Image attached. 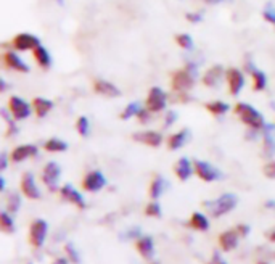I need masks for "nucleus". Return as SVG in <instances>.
Returning <instances> with one entry per match:
<instances>
[{
	"mask_svg": "<svg viewBox=\"0 0 275 264\" xmlns=\"http://www.w3.org/2000/svg\"><path fill=\"white\" fill-rule=\"evenodd\" d=\"M32 57H34V62H36L42 70H48V68L51 66V57H50L48 50L45 47L39 45L37 48H34Z\"/></svg>",
	"mask_w": 275,
	"mask_h": 264,
	"instance_id": "nucleus-26",
	"label": "nucleus"
},
{
	"mask_svg": "<svg viewBox=\"0 0 275 264\" xmlns=\"http://www.w3.org/2000/svg\"><path fill=\"white\" fill-rule=\"evenodd\" d=\"M51 264H68V258H57Z\"/></svg>",
	"mask_w": 275,
	"mask_h": 264,
	"instance_id": "nucleus-48",
	"label": "nucleus"
},
{
	"mask_svg": "<svg viewBox=\"0 0 275 264\" xmlns=\"http://www.w3.org/2000/svg\"><path fill=\"white\" fill-rule=\"evenodd\" d=\"M21 208V197H20V193H10L8 195V198H7V211L8 213H12V215H15L16 211H18Z\"/></svg>",
	"mask_w": 275,
	"mask_h": 264,
	"instance_id": "nucleus-32",
	"label": "nucleus"
},
{
	"mask_svg": "<svg viewBox=\"0 0 275 264\" xmlns=\"http://www.w3.org/2000/svg\"><path fill=\"white\" fill-rule=\"evenodd\" d=\"M65 253H66V256L68 259H70L71 262H81V258H79V253H77V250L74 248V245L73 243H66L65 245Z\"/></svg>",
	"mask_w": 275,
	"mask_h": 264,
	"instance_id": "nucleus-37",
	"label": "nucleus"
},
{
	"mask_svg": "<svg viewBox=\"0 0 275 264\" xmlns=\"http://www.w3.org/2000/svg\"><path fill=\"white\" fill-rule=\"evenodd\" d=\"M262 173L267 179H275V160H270L264 165Z\"/></svg>",
	"mask_w": 275,
	"mask_h": 264,
	"instance_id": "nucleus-39",
	"label": "nucleus"
},
{
	"mask_svg": "<svg viewBox=\"0 0 275 264\" xmlns=\"http://www.w3.org/2000/svg\"><path fill=\"white\" fill-rule=\"evenodd\" d=\"M238 232H237V229H230V231H226V232H222L219 235V245H221V248L224 250V251H232V250H235L237 246H238Z\"/></svg>",
	"mask_w": 275,
	"mask_h": 264,
	"instance_id": "nucleus-21",
	"label": "nucleus"
},
{
	"mask_svg": "<svg viewBox=\"0 0 275 264\" xmlns=\"http://www.w3.org/2000/svg\"><path fill=\"white\" fill-rule=\"evenodd\" d=\"M221 2H224V0H204V4H208V5H216Z\"/></svg>",
	"mask_w": 275,
	"mask_h": 264,
	"instance_id": "nucleus-50",
	"label": "nucleus"
},
{
	"mask_svg": "<svg viewBox=\"0 0 275 264\" xmlns=\"http://www.w3.org/2000/svg\"><path fill=\"white\" fill-rule=\"evenodd\" d=\"M190 227H193L195 231H200V232H204L209 229V219L206 218L203 213H193L190 216Z\"/></svg>",
	"mask_w": 275,
	"mask_h": 264,
	"instance_id": "nucleus-28",
	"label": "nucleus"
},
{
	"mask_svg": "<svg viewBox=\"0 0 275 264\" xmlns=\"http://www.w3.org/2000/svg\"><path fill=\"white\" fill-rule=\"evenodd\" d=\"M145 215L150 216V218H161L162 215V211H161V205L159 203L154 200L151 203H148L147 208H145Z\"/></svg>",
	"mask_w": 275,
	"mask_h": 264,
	"instance_id": "nucleus-36",
	"label": "nucleus"
},
{
	"mask_svg": "<svg viewBox=\"0 0 275 264\" xmlns=\"http://www.w3.org/2000/svg\"><path fill=\"white\" fill-rule=\"evenodd\" d=\"M267 238H269L270 242H275V227H273L272 231H270V232L267 234Z\"/></svg>",
	"mask_w": 275,
	"mask_h": 264,
	"instance_id": "nucleus-49",
	"label": "nucleus"
},
{
	"mask_svg": "<svg viewBox=\"0 0 275 264\" xmlns=\"http://www.w3.org/2000/svg\"><path fill=\"white\" fill-rule=\"evenodd\" d=\"M7 166H8V156H7V153L4 151L2 156H0V169H2V171H5Z\"/></svg>",
	"mask_w": 275,
	"mask_h": 264,
	"instance_id": "nucleus-47",
	"label": "nucleus"
},
{
	"mask_svg": "<svg viewBox=\"0 0 275 264\" xmlns=\"http://www.w3.org/2000/svg\"><path fill=\"white\" fill-rule=\"evenodd\" d=\"M0 190H5V179L4 177H0Z\"/></svg>",
	"mask_w": 275,
	"mask_h": 264,
	"instance_id": "nucleus-52",
	"label": "nucleus"
},
{
	"mask_svg": "<svg viewBox=\"0 0 275 264\" xmlns=\"http://www.w3.org/2000/svg\"><path fill=\"white\" fill-rule=\"evenodd\" d=\"M193 169H195V174L198 176L203 182H214L222 176L216 166H212L211 163L203 160H196L193 163Z\"/></svg>",
	"mask_w": 275,
	"mask_h": 264,
	"instance_id": "nucleus-8",
	"label": "nucleus"
},
{
	"mask_svg": "<svg viewBox=\"0 0 275 264\" xmlns=\"http://www.w3.org/2000/svg\"><path fill=\"white\" fill-rule=\"evenodd\" d=\"M145 107H147L151 113H159L168 107V93L161 87H151L148 90L147 100H145Z\"/></svg>",
	"mask_w": 275,
	"mask_h": 264,
	"instance_id": "nucleus-5",
	"label": "nucleus"
},
{
	"mask_svg": "<svg viewBox=\"0 0 275 264\" xmlns=\"http://www.w3.org/2000/svg\"><path fill=\"white\" fill-rule=\"evenodd\" d=\"M93 90H95L98 95H105V97H119L121 92L115 86L113 82H109L106 79H95L93 81Z\"/></svg>",
	"mask_w": 275,
	"mask_h": 264,
	"instance_id": "nucleus-19",
	"label": "nucleus"
},
{
	"mask_svg": "<svg viewBox=\"0 0 275 264\" xmlns=\"http://www.w3.org/2000/svg\"><path fill=\"white\" fill-rule=\"evenodd\" d=\"M0 227L5 234H13L15 232V221L12 218V213L2 211L0 213Z\"/></svg>",
	"mask_w": 275,
	"mask_h": 264,
	"instance_id": "nucleus-31",
	"label": "nucleus"
},
{
	"mask_svg": "<svg viewBox=\"0 0 275 264\" xmlns=\"http://www.w3.org/2000/svg\"><path fill=\"white\" fill-rule=\"evenodd\" d=\"M8 110H10V113H12L15 121H23V119L31 116L32 105L28 103L24 98H21L18 95H12L10 98H8Z\"/></svg>",
	"mask_w": 275,
	"mask_h": 264,
	"instance_id": "nucleus-6",
	"label": "nucleus"
},
{
	"mask_svg": "<svg viewBox=\"0 0 275 264\" xmlns=\"http://www.w3.org/2000/svg\"><path fill=\"white\" fill-rule=\"evenodd\" d=\"M137 251H139L145 259H151L154 254V243L150 235H142L140 238L135 240Z\"/></svg>",
	"mask_w": 275,
	"mask_h": 264,
	"instance_id": "nucleus-22",
	"label": "nucleus"
},
{
	"mask_svg": "<svg viewBox=\"0 0 275 264\" xmlns=\"http://www.w3.org/2000/svg\"><path fill=\"white\" fill-rule=\"evenodd\" d=\"M151 112L150 110L145 107V108H142L140 112H139V115H137V118H139V123H142V124H147V123H150L151 121Z\"/></svg>",
	"mask_w": 275,
	"mask_h": 264,
	"instance_id": "nucleus-40",
	"label": "nucleus"
},
{
	"mask_svg": "<svg viewBox=\"0 0 275 264\" xmlns=\"http://www.w3.org/2000/svg\"><path fill=\"white\" fill-rule=\"evenodd\" d=\"M185 18L190 23H200V21H203V15L201 13H187Z\"/></svg>",
	"mask_w": 275,
	"mask_h": 264,
	"instance_id": "nucleus-42",
	"label": "nucleus"
},
{
	"mask_svg": "<svg viewBox=\"0 0 275 264\" xmlns=\"http://www.w3.org/2000/svg\"><path fill=\"white\" fill-rule=\"evenodd\" d=\"M132 139L139 143H143L147 147H159L162 143V134L158 131H140L132 135Z\"/></svg>",
	"mask_w": 275,
	"mask_h": 264,
	"instance_id": "nucleus-17",
	"label": "nucleus"
},
{
	"mask_svg": "<svg viewBox=\"0 0 275 264\" xmlns=\"http://www.w3.org/2000/svg\"><path fill=\"white\" fill-rule=\"evenodd\" d=\"M224 79H226V71L221 65H212L211 68H208L201 78L203 84L209 89H216Z\"/></svg>",
	"mask_w": 275,
	"mask_h": 264,
	"instance_id": "nucleus-12",
	"label": "nucleus"
},
{
	"mask_svg": "<svg viewBox=\"0 0 275 264\" xmlns=\"http://www.w3.org/2000/svg\"><path fill=\"white\" fill-rule=\"evenodd\" d=\"M166 187H168L166 179L162 177V176H159V174H156V176L153 177V181H151V184H150V189H148L150 197H151L153 200H158V198L161 197V195L164 193Z\"/></svg>",
	"mask_w": 275,
	"mask_h": 264,
	"instance_id": "nucleus-25",
	"label": "nucleus"
},
{
	"mask_svg": "<svg viewBox=\"0 0 275 264\" xmlns=\"http://www.w3.org/2000/svg\"><path fill=\"white\" fill-rule=\"evenodd\" d=\"M275 126L265 124L262 129V155L265 158H270L275 155Z\"/></svg>",
	"mask_w": 275,
	"mask_h": 264,
	"instance_id": "nucleus-16",
	"label": "nucleus"
},
{
	"mask_svg": "<svg viewBox=\"0 0 275 264\" xmlns=\"http://www.w3.org/2000/svg\"><path fill=\"white\" fill-rule=\"evenodd\" d=\"M48 232V224L44 219H36L29 227V242L34 248H40L44 245Z\"/></svg>",
	"mask_w": 275,
	"mask_h": 264,
	"instance_id": "nucleus-9",
	"label": "nucleus"
},
{
	"mask_svg": "<svg viewBox=\"0 0 275 264\" xmlns=\"http://www.w3.org/2000/svg\"><path fill=\"white\" fill-rule=\"evenodd\" d=\"M208 264H227V262L224 261V258H222L217 251H214L212 253V258H211V261Z\"/></svg>",
	"mask_w": 275,
	"mask_h": 264,
	"instance_id": "nucleus-44",
	"label": "nucleus"
},
{
	"mask_svg": "<svg viewBox=\"0 0 275 264\" xmlns=\"http://www.w3.org/2000/svg\"><path fill=\"white\" fill-rule=\"evenodd\" d=\"M196 74L188 71L187 68L182 70H176L171 76V87L174 92H190L195 86Z\"/></svg>",
	"mask_w": 275,
	"mask_h": 264,
	"instance_id": "nucleus-3",
	"label": "nucleus"
},
{
	"mask_svg": "<svg viewBox=\"0 0 275 264\" xmlns=\"http://www.w3.org/2000/svg\"><path fill=\"white\" fill-rule=\"evenodd\" d=\"M60 197L68 203H73V205L77 206L79 209H85V206H87L85 205L84 197L74 189L71 184H65L63 187H60Z\"/></svg>",
	"mask_w": 275,
	"mask_h": 264,
	"instance_id": "nucleus-14",
	"label": "nucleus"
},
{
	"mask_svg": "<svg viewBox=\"0 0 275 264\" xmlns=\"http://www.w3.org/2000/svg\"><path fill=\"white\" fill-rule=\"evenodd\" d=\"M195 171L190 160L188 158H179L176 161L174 165V174L177 176V179H180V181H188L192 176V173Z\"/></svg>",
	"mask_w": 275,
	"mask_h": 264,
	"instance_id": "nucleus-23",
	"label": "nucleus"
},
{
	"mask_svg": "<svg viewBox=\"0 0 275 264\" xmlns=\"http://www.w3.org/2000/svg\"><path fill=\"white\" fill-rule=\"evenodd\" d=\"M7 124H8V132H7L8 137H12V135L18 134V126L15 124V119H13V121H10V123H7Z\"/></svg>",
	"mask_w": 275,
	"mask_h": 264,
	"instance_id": "nucleus-43",
	"label": "nucleus"
},
{
	"mask_svg": "<svg viewBox=\"0 0 275 264\" xmlns=\"http://www.w3.org/2000/svg\"><path fill=\"white\" fill-rule=\"evenodd\" d=\"M256 264H269L267 261H259V262H256Z\"/></svg>",
	"mask_w": 275,
	"mask_h": 264,
	"instance_id": "nucleus-53",
	"label": "nucleus"
},
{
	"mask_svg": "<svg viewBox=\"0 0 275 264\" xmlns=\"http://www.w3.org/2000/svg\"><path fill=\"white\" fill-rule=\"evenodd\" d=\"M106 185V177L100 171H90L82 179V189L85 192H100Z\"/></svg>",
	"mask_w": 275,
	"mask_h": 264,
	"instance_id": "nucleus-11",
	"label": "nucleus"
},
{
	"mask_svg": "<svg viewBox=\"0 0 275 264\" xmlns=\"http://www.w3.org/2000/svg\"><path fill=\"white\" fill-rule=\"evenodd\" d=\"M126 237H127V238H135V240H137V238H140V237H142V231H140V229H137V227H135V229H132L131 232H127Z\"/></svg>",
	"mask_w": 275,
	"mask_h": 264,
	"instance_id": "nucleus-45",
	"label": "nucleus"
},
{
	"mask_svg": "<svg viewBox=\"0 0 275 264\" xmlns=\"http://www.w3.org/2000/svg\"><path fill=\"white\" fill-rule=\"evenodd\" d=\"M237 232L240 234V235H248L250 234V226H246V224H240V226H237Z\"/></svg>",
	"mask_w": 275,
	"mask_h": 264,
	"instance_id": "nucleus-46",
	"label": "nucleus"
},
{
	"mask_svg": "<svg viewBox=\"0 0 275 264\" xmlns=\"http://www.w3.org/2000/svg\"><path fill=\"white\" fill-rule=\"evenodd\" d=\"M39 153V148L34 143H26V145H18L15 147L10 153V160L13 163H21V161L36 156Z\"/></svg>",
	"mask_w": 275,
	"mask_h": 264,
	"instance_id": "nucleus-18",
	"label": "nucleus"
},
{
	"mask_svg": "<svg viewBox=\"0 0 275 264\" xmlns=\"http://www.w3.org/2000/svg\"><path fill=\"white\" fill-rule=\"evenodd\" d=\"M251 79H253V90L254 92H261L267 87V78H265V74L261 70H257V68L251 73Z\"/></svg>",
	"mask_w": 275,
	"mask_h": 264,
	"instance_id": "nucleus-30",
	"label": "nucleus"
},
{
	"mask_svg": "<svg viewBox=\"0 0 275 264\" xmlns=\"http://www.w3.org/2000/svg\"><path fill=\"white\" fill-rule=\"evenodd\" d=\"M262 18L275 26V8H273V5H270V4L265 5L264 12H262Z\"/></svg>",
	"mask_w": 275,
	"mask_h": 264,
	"instance_id": "nucleus-38",
	"label": "nucleus"
},
{
	"mask_svg": "<svg viewBox=\"0 0 275 264\" xmlns=\"http://www.w3.org/2000/svg\"><path fill=\"white\" fill-rule=\"evenodd\" d=\"M142 110V105L139 103V101H132V103H129L121 113V119H124V121H127V119H131L134 116L139 115V112Z\"/></svg>",
	"mask_w": 275,
	"mask_h": 264,
	"instance_id": "nucleus-34",
	"label": "nucleus"
},
{
	"mask_svg": "<svg viewBox=\"0 0 275 264\" xmlns=\"http://www.w3.org/2000/svg\"><path fill=\"white\" fill-rule=\"evenodd\" d=\"M31 105H32V112L36 113L37 118H45L51 110H53V101L44 97H36Z\"/></svg>",
	"mask_w": 275,
	"mask_h": 264,
	"instance_id": "nucleus-24",
	"label": "nucleus"
},
{
	"mask_svg": "<svg viewBox=\"0 0 275 264\" xmlns=\"http://www.w3.org/2000/svg\"><path fill=\"white\" fill-rule=\"evenodd\" d=\"M176 44L180 47V48H184V50H187V52H190V50H193V39H192V36L190 34H177L176 36Z\"/></svg>",
	"mask_w": 275,
	"mask_h": 264,
	"instance_id": "nucleus-33",
	"label": "nucleus"
},
{
	"mask_svg": "<svg viewBox=\"0 0 275 264\" xmlns=\"http://www.w3.org/2000/svg\"><path fill=\"white\" fill-rule=\"evenodd\" d=\"M40 45V40L37 36H34L31 32H20L12 39V47L16 52H28V50L37 48Z\"/></svg>",
	"mask_w": 275,
	"mask_h": 264,
	"instance_id": "nucleus-7",
	"label": "nucleus"
},
{
	"mask_svg": "<svg viewBox=\"0 0 275 264\" xmlns=\"http://www.w3.org/2000/svg\"><path fill=\"white\" fill-rule=\"evenodd\" d=\"M76 131L79 132L82 137H87L89 132H90V123H89L87 116H79V118H77V121H76Z\"/></svg>",
	"mask_w": 275,
	"mask_h": 264,
	"instance_id": "nucleus-35",
	"label": "nucleus"
},
{
	"mask_svg": "<svg viewBox=\"0 0 275 264\" xmlns=\"http://www.w3.org/2000/svg\"><path fill=\"white\" fill-rule=\"evenodd\" d=\"M237 203H238V198L235 193H224V195H221L219 198L204 201L203 206L208 209L209 216L221 218V216L227 215V213H230L232 209H235Z\"/></svg>",
	"mask_w": 275,
	"mask_h": 264,
	"instance_id": "nucleus-2",
	"label": "nucleus"
},
{
	"mask_svg": "<svg viewBox=\"0 0 275 264\" xmlns=\"http://www.w3.org/2000/svg\"><path fill=\"white\" fill-rule=\"evenodd\" d=\"M204 108L208 110L212 116H224L229 113L230 105L222 100H212V101H208V103H204Z\"/></svg>",
	"mask_w": 275,
	"mask_h": 264,
	"instance_id": "nucleus-27",
	"label": "nucleus"
},
{
	"mask_svg": "<svg viewBox=\"0 0 275 264\" xmlns=\"http://www.w3.org/2000/svg\"><path fill=\"white\" fill-rule=\"evenodd\" d=\"M0 84H2V89H0V90H2V92H7L8 86H7V82H5V79H2V81H0Z\"/></svg>",
	"mask_w": 275,
	"mask_h": 264,
	"instance_id": "nucleus-51",
	"label": "nucleus"
},
{
	"mask_svg": "<svg viewBox=\"0 0 275 264\" xmlns=\"http://www.w3.org/2000/svg\"><path fill=\"white\" fill-rule=\"evenodd\" d=\"M234 113L238 116V119L242 121L245 126H248L250 129L253 131H259L262 132L264 126L267 124L264 119V115L261 112H257V110L250 105V103H245V101H238L234 108Z\"/></svg>",
	"mask_w": 275,
	"mask_h": 264,
	"instance_id": "nucleus-1",
	"label": "nucleus"
},
{
	"mask_svg": "<svg viewBox=\"0 0 275 264\" xmlns=\"http://www.w3.org/2000/svg\"><path fill=\"white\" fill-rule=\"evenodd\" d=\"M21 192L26 198H29V200H39L40 198V190H39V187L36 184V177H34L32 173H24L21 176Z\"/></svg>",
	"mask_w": 275,
	"mask_h": 264,
	"instance_id": "nucleus-13",
	"label": "nucleus"
},
{
	"mask_svg": "<svg viewBox=\"0 0 275 264\" xmlns=\"http://www.w3.org/2000/svg\"><path fill=\"white\" fill-rule=\"evenodd\" d=\"M176 121H177V113L174 112V110H169V112L166 113V116H164V123H162V127H171Z\"/></svg>",
	"mask_w": 275,
	"mask_h": 264,
	"instance_id": "nucleus-41",
	"label": "nucleus"
},
{
	"mask_svg": "<svg viewBox=\"0 0 275 264\" xmlns=\"http://www.w3.org/2000/svg\"><path fill=\"white\" fill-rule=\"evenodd\" d=\"M60 177H62V166L55 161H48L42 169V182L47 185L50 192L60 190Z\"/></svg>",
	"mask_w": 275,
	"mask_h": 264,
	"instance_id": "nucleus-4",
	"label": "nucleus"
},
{
	"mask_svg": "<svg viewBox=\"0 0 275 264\" xmlns=\"http://www.w3.org/2000/svg\"><path fill=\"white\" fill-rule=\"evenodd\" d=\"M226 82L229 86L230 95L237 97L245 86V74L240 70H237V68H230V70L226 71Z\"/></svg>",
	"mask_w": 275,
	"mask_h": 264,
	"instance_id": "nucleus-10",
	"label": "nucleus"
},
{
	"mask_svg": "<svg viewBox=\"0 0 275 264\" xmlns=\"http://www.w3.org/2000/svg\"><path fill=\"white\" fill-rule=\"evenodd\" d=\"M44 148L48 153H62L68 150V143L62 139H57V137H51L48 140L44 142Z\"/></svg>",
	"mask_w": 275,
	"mask_h": 264,
	"instance_id": "nucleus-29",
	"label": "nucleus"
},
{
	"mask_svg": "<svg viewBox=\"0 0 275 264\" xmlns=\"http://www.w3.org/2000/svg\"><path fill=\"white\" fill-rule=\"evenodd\" d=\"M4 63L8 70L18 71V73H29V65L24 62V60L16 54V50H8L4 54Z\"/></svg>",
	"mask_w": 275,
	"mask_h": 264,
	"instance_id": "nucleus-15",
	"label": "nucleus"
},
{
	"mask_svg": "<svg viewBox=\"0 0 275 264\" xmlns=\"http://www.w3.org/2000/svg\"><path fill=\"white\" fill-rule=\"evenodd\" d=\"M188 139H190V131H188L187 127H184V129H180V131L169 135V137H168V148L173 150V151L182 148Z\"/></svg>",
	"mask_w": 275,
	"mask_h": 264,
	"instance_id": "nucleus-20",
	"label": "nucleus"
}]
</instances>
